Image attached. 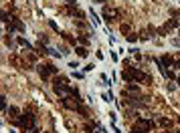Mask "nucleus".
<instances>
[{"label":"nucleus","mask_w":180,"mask_h":133,"mask_svg":"<svg viewBox=\"0 0 180 133\" xmlns=\"http://www.w3.org/2000/svg\"><path fill=\"white\" fill-rule=\"evenodd\" d=\"M176 81H178V85H180V77H178V79H176Z\"/></svg>","instance_id":"25"},{"label":"nucleus","mask_w":180,"mask_h":133,"mask_svg":"<svg viewBox=\"0 0 180 133\" xmlns=\"http://www.w3.org/2000/svg\"><path fill=\"white\" fill-rule=\"evenodd\" d=\"M63 38H65V40H69V43H71V44H75V38L71 36V34H69V32H63Z\"/></svg>","instance_id":"15"},{"label":"nucleus","mask_w":180,"mask_h":133,"mask_svg":"<svg viewBox=\"0 0 180 133\" xmlns=\"http://www.w3.org/2000/svg\"><path fill=\"white\" fill-rule=\"evenodd\" d=\"M160 65H162V69H168V66H174V65H176V61L172 59V55H162Z\"/></svg>","instance_id":"3"},{"label":"nucleus","mask_w":180,"mask_h":133,"mask_svg":"<svg viewBox=\"0 0 180 133\" xmlns=\"http://www.w3.org/2000/svg\"><path fill=\"white\" fill-rule=\"evenodd\" d=\"M103 16L105 20H113V18H119V10H113V8H103Z\"/></svg>","instance_id":"4"},{"label":"nucleus","mask_w":180,"mask_h":133,"mask_svg":"<svg viewBox=\"0 0 180 133\" xmlns=\"http://www.w3.org/2000/svg\"><path fill=\"white\" fill-rule=\"evenodd\" d=\"M158 123H160L164 129H170V127H172V119H168V117H160V119H158Z\"/></svg>","instance_id":"8"},{"label":"nucleus","mask_w":180,"mask_h":133,"mask_svg":"<svg viewBox=\"0 0 180 133\" xmlns=\"http://www.w3.org/2000/svg\"><path fill=\"white\" fill-rule=\"evenodd\" d=\"M122 81H123V83H136V77H134L131 66L127 69V71H122Z\"/></svg>","instance_id":"5"},{"label":"nucleus","mask_w":180,"mask_h":133,"mask_svg":"<svg viewBox=\"0 0 180 133\" xmlns=\"http://www.w3.org/2000/svg\"><path fill=\"white\" fill-rule=\"evenodd\" d=\"M119 30H122V34H130V32H131L130 24H122V26H119Z\"/></svg>","instance_id":"14"},{"label":"nucleus","mask_w":180,"mask_h":133,"mask_svg":"<svg viewBox=\"0 0 180 133\" xmlns=\"http://www.w3.org/2000/svg\"><path fill=\"white\" fill-rule=\"evenodd\" d=\"M127 40H130V43H136V40H138V34L136 32H130V34H127Z\"/></svg>","instance_id":"16"},{"label":"nucleus","mask_w":180,"mask_h":133,"mask_svg":"<svg viewBox=\"0 0 180 133\" xmlns=\"http://www.w3.org/2000/svg\"><path fill=\"white\" fill-rule=\"evenodd\" d=\"M77 40L81 43V47H87V44L91 43V38H89L87 34H79V36H77Z\"/></svg>","instance_id":"11"},{"label":"nucleus","mask_w":180,"mask_h":133,"mask_svg":"<svg viewBox=\"0 0 180 133\" xmlns=\"http://www.w3.org/2000/svg\"><path fill=\"white\" fill-rule=\"evenodd\" d=\"M75 2H77V0H67V4H69V6H73Z\"/></svg>","instance_id":"21"},{"label":"nucleus","mask_w":180,"mask_h":133,"mask_svg":"<svg viewBox=\"0 0 180 133\" xmlns=\"http://www.w3.org/2000/svg\"><path fill=\"white\" fill-rule=\"evenodd\" d=\"M166 26H168V28H176V26H178V20H176V18H170L168 22H166Z\"/></svg>","instance_id":"13"},{"label":"nucleus","mask_w":180,"mask_h":133,"mask_svg":"<svg viewBox=\"0 0 180 133\" xmlns=\"http://www.w3.org/2000/svg\"><path fill=\"white\" fill-rule=\"evenodd\" d=\"M18 125L22 129H26L25 133H30V129H34V113L30 111H25V113H20L18 117Z\"/></svg>","instance_id":"1"},{"label":"nucleus","mask_w":180,"mask_h":133,"mask_svg":"<svg viewBox=\"0 0 180 133\" xmlns=\"http://www.w3.org/2000/svg\"><path fill=\"white\" fill-rule=\"evenodd\" d=\"M75 52H77V57H81V59H85L89 55L87 47H75Z\"/></svg>","instance_id":"9"},{"label":"nucleus","mask_w":180,"mask_h":133,"mask_svg":"<svg viewBox=\"0 0 180 133\" xmlns=\"http://www.w3.org/2000/svg\"><path fill=\"white\" fill-rule=\"evenodd\" d=\"M176 133H180V129H178V131H176Z\"/></svg>","instance_id":"26"},{"label":"nucleus","mask_w":180,"mask_h":133,"mask_svg":"<svg viewBox=\"0 0 180 133\" xmlns=\"http://www.w3.org/2000/svg\"><path fill=\"white\" fill-rule=\"evenodd\" d=\"M95 2H107V0H95Z\"/></svg>","instance_id":"23"},{"label":"nucleus","mask_w":180,"mask_h":133,"mask_svg":"<svg viewBox=\"0 0 180 133\" xmlns=\"http://www.w3.org/2000/svg\"><path fill=\"white\" fill-rule=\"evenodd\" d=\"M6 113H8V115H10V117H12V119L20 117V111H18V107H8V109H6Z\"/></svg>","instance_id":"10"},{"label":"nucleus","mask_w":180,"mask_h":133,"mask_svg":"<svg viewBox=\"0 0 180 133\" xmlns=\"http://www.w3.org/2000/svg\"><path fill=\"white\" fill-rule=\"evenodd\" d=\"M93 127H95L93 123H85V131H87V133H91V131H93Z\"/></svg>","instance_id":"19"},{"label":"nucleus","mask_w":180,"mask_h":133,"mask_svg":"<svg viewBox=\"0 0 180 133\" xmlns=\"http://www.w3.org/2000/svg\"><path fill=\"white\" fill-rule=\"evenodd\" d=\"M168 30H170V28H168V26H162V28L158 30V32H160L162 36H166V34H168Z\"/></svg>","instance_id":"18"},{"label":"nucleus","mask_w":180,"mask_h":133,"mask_svg":"<svg viewBox=\"0 0 180 133\" xmlns=\"http://www.w3.org/2000/svg\"><path fill=\"white\" fill-rule=\"evenodd\" d=\"M130 133H148V131H146V129H142V127H138V125H136V127L131 129Z\"/></svg>","instance_id":"17"},{"label":"nucleus","mask_w":180,"mask_h":133,"mask_svg":"<svg viewBox=\"0 0 180 133\" xmlns=\"http://www.w3.org/2000/svg\"><path fill=\"white\" fill-rule=\"evenodd\" d=\"M12 26H14V30H18V32H22V30H25V24L20 22L18 18H14V20H12Z\"/></svg>","instance_id":"12"},{"label":"nucleus","mask_w":180,"mask_h":133,"mask_svg":"<svg viewBox=\"0 0 180 133\" xmlns=\"http://www.w3.org/2000/svg\"><path fill=\"white\" fill-rule=\"evenodd\" d=\"M178 34H180V30H178Z\"/></svg>","instance_id":"27"},{"label":"nucleus","mask_w":180,"mask_h":133,"mask_svg":"<svg viewBox=\"0 0 180 133\" xmlns=\"http://www.w3.org/2000/svg\"><path fill=\"white\" fill-rule=\"evenodd\" d=\"M0 107H2V109H6V97H0Z\"/></svg>","instance_id":"20"},{"label":"nucleus","mask_w":180,"mask_h":133,"mask_svg":"<svg viewBox=\"0 0 180 133\" xmlns=\"http://www.w3.org/2000/svg\"><path fill=\"white\" fill-rule=\"evenodd\" d=\"M55 85H69V77L57 75V77H55Z\"/></svg>","instance_id":"7"},{"label":"nucleus","mask_w":180,"mask_h":133,"mask_svg":"<svg viewBox=\"0 0 180 133\" xmlns=\"http://www.w3.org/2000/svg\"><path fill=\"white\" fill-rule=\"evenodd\" d=\"M51 75H53V73H51V66L49 65H39V77L43 79V81H47Z\"/></svg>","instance_id":"2"},{"label":"nucleus","mask_w":180,"mask_h":133,"mask_svg":"<svg viewBox=\"0 0 180 133\" xmlns=\"http://www.w3.org/2000/svg\"><path fill=\"white\" fill-rule=\"evenodd\" d=\"M162 133H172V131H168V129H166V131H162Z\"/></svg>","instance_id":"24"},{"label":"nucleus","mask_w":180,"mask_h":133,"mask_svg":"<svg viewBox=\"0 0 180 133\" xmlns=\"http://www.w3.org/2000/svg\"><path fill=\"white\" fill-rule=\"evenodd\" d=\"M136 125H138V127H142V129H146V131H150V129H154V127H156L154 121H146V119H138Z\"/></svg>","instance_id":"6"},{"label":"nucleus","mask_w":180,"mask_h":133,"mask_svg":"<svg viewBox=\"0 0 180 133\" xmlns=\"http://www.w3.org/2000/svg\"><path fill=\"white\" fill-rule=\"evenodd\" d=\"M176 66H178V69H180V61H176Z\"/></svg>","instance_id":"22"}]
</instances>
